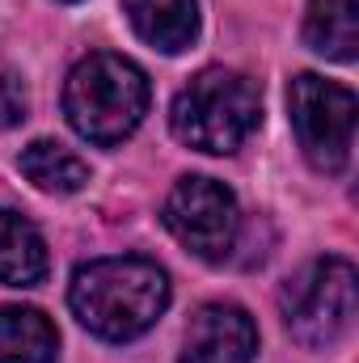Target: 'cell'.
<instances>
[{
	"instance_id": "ba28073f",
	"label": "cell",
	"mask_w": 359,
	"mask_h": 363,
	"mask_svg": "<svg viewBox=\"0 0 359 363\" xmlns=\"http://www.w3.org/2000/svg\"><path fill=\"white\" fill-rule=\"evenodd\" d=\"M123 9H127L131 30L165 55L186 51L199 34V4L194 0H123Z\"/></svg>"
},
{
	"instance_id": "7a4b0ae2",
	"label": "cell",
	"mask_w": 359,
	"mask_h": 363,
	"mask_svg": "<svg viewBox=\"0 0 359 363\" xmlns=\"http://www.w3.org/2000/svg\"><path fill=\"white\" fill-rule=\"evenodd\" d=\"M148 97H153V89H148L144 68H136L123 55L97 51L68 72L64 114H68L72 131L85 135L89 144H118L144 123Z\"/></svg>"
},
{
	"instance_id": "8fae6325",
	"label": "cell",
	"mask_w": 359,
	"mask_h": 363,
	"mask_svg": "<svg viewBox=\"0 0 359 363\" xmlns=\"http://www.w3.org/2000/svg\"><path fill=\"white\" fill-rule=\"evenodd\" d=\"M60 334L38 308H0V363H55Z\"/></svg>"
},
{
	"instance_id": "5b68a950",
	"label": "cell",
	"mask_w": 359,
	"mask_h": 363,
	"mask_svg": "<svg viewBox=\"0 0 359 363\" xmlns=\"http://www.w3.org/2000/svg\"><path fill=\"white\" fill-rule=\"evenodd\" d=\"M287 110H292L296 140H300L304 157L313 161V169H321V174L347 169L359 114L355 93L338 81L317 77V72H300L287 89Z\"/></svg>"
},
{
	"instance_id": "7c38bea8",
	"label": "cell",
	"mask_w": 359,
	"mask_h": 363,
	"mask_svg": "<svg viewBox=\"0 0 359 363\" xmlns=\"http://www.w3.org/2000/svg\"><path fill=\"white\" fill-rule=\"evenodd\" d=\"M21 174L47 194H72L89 182V165L55 140H34L21 152Z\"/></svg>"
},
{
	"instance_id": "277c9868",
	"label": "cell",
	"mask_w": 359,
	"mask_h": 363,
	"mask_svg": "<svg viewBox=\"0 0 359 363\" xmlns=\"http://www.w3.org/2000/svg\"><path fill=\"white\" fill-rule=\"evenodd\" d=\"M355 304H359V279L347 258H317L300 274H292L287 287H283L287 334L309 351L334 347L351 330Z\"/></svg>"
},
{
	"instance_id": "6da1fadb",
	"label": "cell",
	"mask_w": 359,
	"mask_h": 363,
	"mask_svg": "<svg viewBox=\"0 0 359 363\" xmlns=\"http://www.w3.org/2000/svg\"><path fill=\"white\" fill-rule=\"evenodd\" d=\"M68 304L89 334L131 342L170 308V274L148 258H97L72 274Z\"/></svg>"
},
{
	"instance_id": "4fadbf2b",
	"label": "cell",
	"mask_w": 359,
	"mask_h": 363,
	"mask_svg": "<svg viewBox=\"0 0 359 363\" xmlns=\"http://www.w3.org/2000/svg\"><path fill=\"white\" fill-rule=\"evenodd\" d=\"M26 110H30V97H26L21 77L0 72V131H4V127H17V123L26 118Z\"/></svg>"
},
{
	"instance_id": "3957f363",
	"label": "cell",
	"mask_w": 359,
	"mask_h": 363,
	"mask_svg": "<svg viewBox=\"0 0 359 363\" xmlns=\"http://www.w3.org/2000/svg\"><path fill=\"white\" fill-rule=\"evenodd\" d=\"M258 123H263L258 85L241 72H228V68L199 72L174 97V110H170L174 135L186 148H199V152H211V157L237 152Z\"/></svg>"
},
{
	"instance_id": "30bf717a",
	"label": "cell",
	"mask_w": 359,
	"mask_h": 363,
	"mask_svg": "<svg viewBox=\"0 0 359 363\" xmlns=\"http://www.w3.org/2000/svg\"><path fill=\"white\" fill-rule=\"evenodd\" d=\"M47 274V245L38 237V228L0 207V283L9 287H34Z\"/></svg>"
},
{
	"instance_id": "9c48e42d",
	"label": "cell",
	"mask_w": 359,
	"mask_h": 363,
	"mask_svg": "<svg viewBox=\"0 0 359 363\" xmlns=\"http://www.w3.org/2000/svg\"><path fill=\"white\" fill-rule=\"evenodd\" d=\"M304 43L326 60L351 64L359 55V0H309Z\"/></svg>"
},
{
	"instance_id": "52a82bcc",
	"label": "cell",
	"mask_w": 359,
	"mask_h": 363,
	"mask_svg": "<svg viewBox=\"0 0 359 363\" xmlns=\"http://www.w3.org/2000/svg\"><path fill=\"white\" fill-rule=\"evenodd\" d=\"M258 351L254 317L241 304H203L182 338L178 363H250Z\"/></svg>"
},
{
	"instance_id": "8992f818",
	"label": "cell",
	"mask_w": 359,
	"mask_h": 363,
	"mask_svg": "<svg viewBox=\"0 0 359 363\" xmlns=\"http://www.w3.org/2000/svg\"><path fill=\"white\" fill-rule=\"evenodd\" d=\"M165 224L182 245L203 262H224L237 245V199L216 178H178L165 199Z\"/></svg>"
}]
</instances>
